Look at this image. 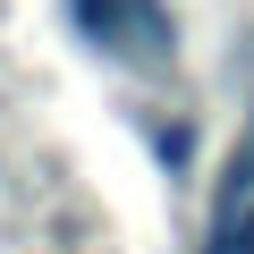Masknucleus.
Wrapping results in <instances>:
<instances>
[{"mask_svg":"<svg viewBox=\"0 0 254 254\" xmlns=\"http://www.w3.org/2000/svg\"><path fill=\"white\" fill-rule=\"evenodd\" d=\"M246 203H254V119H246V136H237V153H229V170L212 187V229L246 220Z\"/></svg>","mask_w":254,"mask_h":254,"instance_id":"f257e3e1","label":"nucleus"},{"mask_svg":"<svg viewBox=\"0 0 254 254\" xmlns=\"http://www.w3.org/2000/svg\"><path fill=\"white\" fill-rule=\"evenodd\" d=\"M110 51H127V60H170V17L153 9V0H136V9L119 17V34H110Z\"/></svg>","mask_w":254,"mask_h":254,"instance_id":"f03ea898","label":"nucleus"},{"mask_svg":"<svg viewBox=\"0 0 254 254\" xmlns=\"http://www.w3.org/2000/svg\"><path fill=\"white\" fill-rule=\"evenodd\" d=\"M127 9H136V0H68V17H76V34H93V43H110Z\"/></svg>","mask_w":254,"mask_h":254,"instance_id":"7ed1b4c3","label":"nucleus"},{"mask_svg":"<svg viewBox=\"0 0 254 254\" xmlns=\"http://www.w3.org/2000/svg\"><path fill=\"white\" fill-rule=\"evenodd\" d=\"M212 254H254V212L229 220V229H212Z\"/></svg>","mask_w":254,"mask_h":254,"instance_id":"20e7f679","label":"nucleus"}]
</instances>
